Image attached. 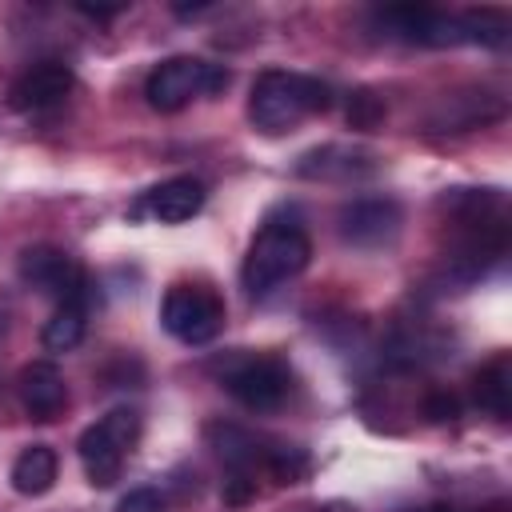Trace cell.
Segmentation results:
<instances>
[{
  "label": "cell",
  "mask_w": 512,
  "mask_h": 512,
  "mask_svg": "<svg viewBox=\"0 0 512 512\" xmlns=\"http://www.w3.org/2000/svg\"><path fill=\"white\" fill-rule=\"evenodd\" d=\"M332 104V92L324 80L304 76V72H284V68H268L256 76L252 96H248V120L264 132V136H284L292 128H300L308 116L324 112Z\"/></svg>",
  "instance_id": "obj_1"
},
{
  "label": "cell",
  "mask_w": 512,
  "mask_h": 512,
  "mask_svg": "<svg viewBox=\"0 0 512 512\" xmlns=\"http://www.w3.org/2000/svg\"><path fill=\"white\" fill-rule=\"evenodd\" d=\"M308 260H312V240L304 236L300 224H264L244 252L240 276L252 296H268L292 276H300Z\"/></svg>",
  "instance_id": "obj_2"
},
{
  "label": "cell",
  "mask_w": 512,
  "mask_h": 512,
  "mask_svg": "<svg viewBox=\"0 0 512 512\" xmlns=\"http://www.w3.org/2000/svg\"><path fill=\"white\" fill-rule=\"evenodd\" d=\"M136 436H140V416L132 408H112L108 416L88 424L80 444H76L88 484L112 488L120 480V468H124L128 452L136 448Z\"/></svg>",
  "instance_id": "obj_3"
},
{
  "label": "cell",
  "mask_w": 512,
  "mask_h": 512,
  "mask_svg": "<svg viewBox=\"0 0 512 512\" xmlns=\"http://www.w3.org/2000/svg\"><path fill=\"white\" fill-rule=\"evenodd\" d=\"M228 88V68L196 60V56H172L164 64H156L144 80V96L156 112H176L196 96H212Z\"/></svg>",
  "instance_id": "obj_4"
},
{
  "label": "cell",
  "mask_w": 512,
  "mask_h": 512,
  "mask_svg": "<svg viewBox=\"0 0 512 512\" xmlns=\"http://www.w3.org/2000/svg\"><path fill=\"white\" fill-rule=\"evenodd\" d=\"M160 324L188 348L216 340L224 324V300L204 284H172L160 300Z\"/></svg>",
  "instance_id": "obj_5"
},
{
  "label": "cell",
  "mask_w": 512,
  "mask_h": 512,
  "mask_svg": "<svg viewBox=\"0 0 512 512\" xmlns=\"http://www.w3.org/2000/svg\"><path fill=\"white\" fill-rule=\"evenodd\" d=\"M224 388L248 412H272L292 392V372L276 356H244L224 372Z\"/></svg>",
  "instance_id": "obj_6"
},
{
  "label": "cell",
  "mask_w": 512,
  "mask_h": 512,
  "mask_svg": "<svg viewBox=\"0 0 512 512\" xmlns=\"http://www.w3.org/2000/svg\"><path fill=\"white\" fill-rule=\"evenodd\" d=\"M20 280L32 284V288H40L56 304H84L88 308V300H92L84 268L68 252L48 248V244H36V248H24L20 252Z\"/></svg>",
  "instance_id": "obj_7"
},
{
  "label": "cell",
  "mask_w": 512,
  "mask_h": 512,
  "mask_svg": "<svg viewBox=\"0 0 512 512\" xmlns=\"http://www.w3.org/2000/svg\"><path fill=\"white\" fill-rule=\"evenodd\" d=\"M380 24L388 28V36H400L408 44H460L464 32H460V16H448V12H436V8H424V4H392L380 12Z\"/></svg>",
  "instance_id": "obj_8"
},
{
  "label": "cell",
  "mask_w": 512,
  "mask_h": 512,
  "mask_svg": "<svg viewBox=\"0 0 512 512\" xmlns=\"http://www.w3.org/2000/svg\"><path fill=\"white\" fill-rule=\"evenodd\" d=\"M400 228V208L388 196H360L340 208V236L360 248H376L392 240Z\"/></svg>",
  "instance_id": "obj_9"
},
{
  "label": "cell",
  "mask_w": 512,
  "mask_h": 512,
  "mask_svg": "<svg viewBox=\"0 0 512 512\" xmlns=\"http://www.w3.org/2000/svg\"><path fill=\"white\" fill-rule=\"evenodd\" d=\"M72 84H76V76H72L68 64H60V60H40V64H32L28 72L16 76V84H12L8 96H12V104H16L20 112H40V108L60 104V100L72 92Z\"/></svg>",
  "instance_id": "obj_10"
},
{
  "label": "cell",
  "mask_w": 512,
  "mask_h": 512,
  "mask_svg": "<svg viewBox=\"0 0 512 512\" xmlns=\"http://www.w3.org/2000/svg\"><path fill=\"white\" fill-rule=\"evenodd\" d=\"M20 404L32 420H56L68 404V384L52 360H32L20 372Z\"/></svg>",
  "instance_id": "obj_11"
},
{
  "label": "cell",
  "mask_w": 512,
  "mask_h": 512,
  "mask_svg": "<svg viewBox=\"0 0 512 512\" xmlns=\"http://www.w3.org/2000/svg\"><path fill=\"white\" fill-rule=\"evenodd\" d=\"M204 184L196 176H172L148 192V212L160 224H184L204 208Z\"/></svg>",
  "instance_id": "obj_12"
},
{
  "label": "cell",
  "mask_w": 512,
  "mask_h": 512,
  "mask_svg": "<svg viewBox=\"0 0 512 512\" xmlns=\"http://www.w3.org/2000/svg\"><path fill=\"white\" fill-rule=\"evenodd\" d=\"M60 476V460L48 444H28L16 460H12V488L20 496H44Z\"/></svg>",
  "instance_id": "obj_13"
},
{
  "label": "cell",
  "mask_w": 512,
  "mask_h": 512,
  "mask_svg": "<svg viewBox=\"0 0 512 512\" xmlns=\"http://www.w3.org/2000/svg\"><path fill=\"white\" fill-rule=\"evenodd\" d=\"M476 404L500 420L512 416V360L504 352L476 372Z\"/></svg>",
  "instance_id": "obj_14"
},
{
  "label": "cell",
  "mask_w": 512,
  "mask_h": 512,
  "mask_svg": "<svg viewBox=\"0 0 512 512\" xmlns=\"http://www.w3.org/2000/svg\"><path fill=\"white\" fill-rule=\"evenodd\" d=\"M84 328H88V308L84 304H60L48 316V324L40 332V344L48 352H72L84 340Z\"/></svg>",
  "instance_id": "obj_15"
},
{
  "label": "cell",
  "mask_w": 512,
  "mask_h": 512,
  "mask_svg": "<svg viewBox=\"0 0 512 512\" xmlns=\"http://www.w3.org/2000/svg\"><path fill=\"white\" fill-rule=\"evenodd\" d=\"M208 436H212L220 460H224L232 472H244V476H248V468H252L256 460H264V448L256 444V436L244 432V428H236V424H216Z\"/></svg>",
  "instance_id": "obj_16"
},
{
  "label": "cell",
  "mask_w": 512,
  "mask_h": 512,
  "mask_svg": "<svg viewBox=\"0 0 512 512\" xmlns=\"http://www.w3.org/2000/svg\"><path fill=\"white\" fill-rule=\"evenodd\" d=\"M460 32H464V40H476V44L500 48V44L508 40L512 24H508V16H504L500 8H472V12H464V16H460Z\"/></svg>",
  "instance_id": "obj_17"
},
{
  "label": "cell",
  "mask_w": 512,
  "mask_h": 512,
  "mask_svg": "<svg viewBox=\"0 0 512 512\" xmlns=\"http://www.w3.org/2000/svg\"><path fill=\"white\" fill-rule=\"evenodd\" d=\"M264 464L276 480L284 484H296L308 476V452L304 448H292V444H276V448H264Z\"/></svg>",
  "instance_id": "obj_18"
},
{
  "label": "cell",
  "mask_w": 512,
  "mask_h": 512,
  "mask_svg": "<svg viewBox=\"0 0 512 512\" xmlns=\"http://www.w3.org/2000/svg\"><path fill=\"white\" fill-rule=\"evenodd\" d=\"M380 120H384V100L376 92H368V88L352 92V100H348V124L352 128H376Z\"/></svg>",
  "instance_id": "obj_19"
},
{
  "label": "cell",
  "mask_w": 512,
  "mask_h": 512,
  "mask_svg": "<svg viewBox=\"0 0 512 512\" xmlns=\"http://www.w3.org/2000/svg\"><path fill=\"white\" fill-rule=\"evenodd\" d=\"M116 512H164V500H160L156 488H132V492L116 504Z\"/></svg>",
  "instance_id": "obj_20"
},
{
  "label": "cell",
  "mask_w": 512,
  "mask_h": 512,
  "mask_svg": "<svg viewBox=\"0 0 512 512\" xmlns=\"http://www.w3.org/2000/svg\"><path fill=\"white\" fill-rule=\"evenodd\" d=\"M432 420H456V412H460V404H456V396H448V392H436L432 400H428V408H424Z\"/></svg>",
  "instance_id": "obj_21"
},
{
  "label": "cell",
  "mask_w": 512,
  "mask_h": 512,
  "mask_svg": "<svg viewBox=\"0 0 512 512\" xmlns=\"http://www.w3.org/2000/svg\"><path fill=\"white\" fill-rule=\"evenodd\" d=\"M312 512H356V508L344 504V500H332V504H320V508H312Z\"/></svg>",
  "instance_id": "obj_22"
},
{
  "label": "cell",
  "mask_w": 512,
  "mask_h": 512,
  "mask_svg": "<svg viewBox=\"0 0 512 512\" xmlns=\"http://www.w3.org/2000/svg\"><path fill=\"white\" fill-rule=\"evenodd\" d=\"M428 512H456V508H444V504H436V508H428Z\"/></svg>",
  "instance_id": "obj_23"
}]
</instances>
